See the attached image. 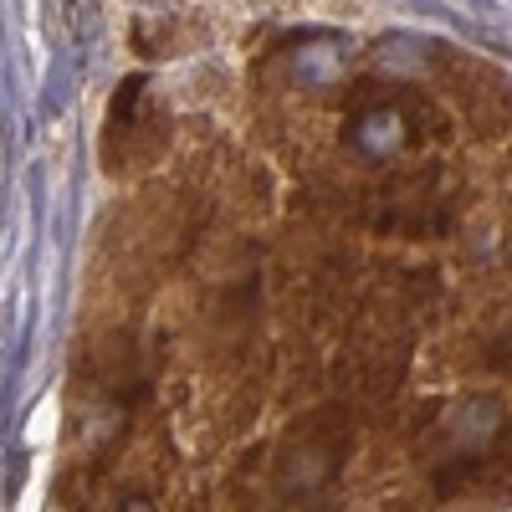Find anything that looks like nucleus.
Segmentation results:
<instances>
[{"mask_svg":"<svg viewBox=\"0 0 512 512\" xmlns=\"http://www.w3.org/2000/svg\"><path fill=\"white\" fill-rule=\"evenodd\" d=\"M451 88L456 98L466 103V118H472L482 134H492V128L507 123L512 113V93H507V82L492 72V67H477V62H451Z\"/></svg>","mask_w":512,"mask_h":512,"instance_id":"1","label":"nucleus"}]
</instances>
